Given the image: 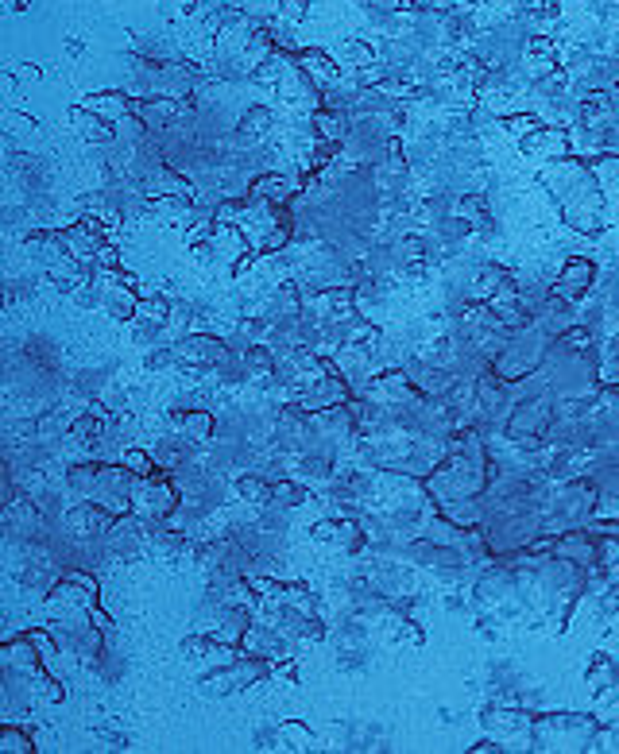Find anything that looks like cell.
<instances>
[{
    "label": "cell",
    "instance_id": "cell-1",
    "mask_svg": "<svg viewBox=\"0 0 619 754\" xmlns=\"http://www.w3.org/2000/svg\"><path fill=\"white\" fill-rule=\"evenodd\" d=\"M542 186L550 190L561 221L569 229L585 232V236H604L612 229L608 198H604V186H600V174L592 167V159L569 155V159H558V163H546Z\"/></svg>",
    "mask_w": 619,
    "mask_h": 754
},
{
    "label": "cell",
    "instance_id": "cell-2",
    "mask_svg": "<svg viewBox=\"0 0 619 754\" xmlns=\"http://www.w3.org/2000/svg\"><path fill=\"white\" fill-rule=\"evenodd\" d=\"M600 727L604 720L585 716V712H546V716H534L531 743L534 751H592V739Z\"/></svg>",
    "mask_w": 619,
    "mask_h": 754
},
{
    "label": "cell",
    "instance_id": "cell-3",
    "mask_svg": "<svg viewBox=\"0 0 619 754\" xmlns=\"http://www.w3.org/2000/svg\"><path fill=\"white\" fill-rule=\"evenodd\" d=\"M558 422V410L550 406L546 395H531L527 403H515V410L507 414V441L519 449H546L550 445V430Z\"/></svg>",
    "mask_w": 619,
    "mask_h": 754
},
{
    "label": "cell",
    "instance_id": "cell-4",
    "mask_svg": "<svg viewBox=\"0 0 619 754\" xmlns=\"http://www.w3.org/2000/svg\"><path fill=\"white\" fill-rule=\"evenodd\" d=\"M271 658H260V654H240L236 662H229V666L213 669V673H206L202 677V689H206L209 696H229V693H240V689H248V685H260V681H267L271 677Z\"/></svg>",
    "mask_w": 619,
    "mask_h": 754
},
{
    "label": "cell",
    "instance_id": "cell-5",
    "mask_svg": "<svg viewBox=\"0 0 619 754\" xmlns=\"http://www.w3.org/2000/svg\"><path fill=\"white\" fill-rule=\"evenodd\" d=\"M178 507H182V503H178L175 476H167V472H155V476H144V480H136V492H132V511H136L140 519H148L151 526H155V522L175 519Z\"/></svg>",
    "mask_w": 619,
    "mask_h": 754
},
{
    "label": "cell",
    "instance_id": "cell-6",
    "mask_svg": "<svg viewBox=\"0 0 619 754\" xmlns=\"http://www.w3.org/2000/svg\"><path fill=\"white\" fill-rule=\"evenodd\" d=\"M136 472L128 468V464H101V480H97V492H93V499L101 503V507H109L113 515H128L132 511V492H136Z\"/></svg>",
    "mask_w": 619,
    "mask_h": 754
},
{
    "label": "cell",
    "instance_id": "cell-7",
    "mask_svg": "<svg viewBox=\"0 0 619 754\" xmlns=\"http://www.w3.org/2000/svg\"><path fill=\"white\" fill-rule=\"evenodd\" d=\"M561 70V58H558V43L550 35H527L523 47H519V74L538 86L546 78H554Z\"/></svg>",
    "mask_w": 619,
    "mask_h": 754
},
{
    "label": "cell",
    "instance_id": "cell-8",
    "mask_svg": "<svg viewBox=\"0 0 619 754\" xmlns=\"http://www.w3.org/2000/svg\"><path fill=\"white\" fill-rule=\"evenodd\" d=\"M178 356V368H190V372H202V368H217L225 356H229V345L213 333H186L171 341Z\"/></svg>",
    "mask_w": 619,
    "mask_h": 754
},
{
    "label": "cell",
    "instance_id": "cell-9",
    "mask_svg": "<svg viewBox=\"0 0 619 754\" xmlns=\"http://www.w3.org/2000/svg\"><path fill=\"white\" fill-rule=\"evenodd\" d=\"M596 279H600V271H596V263H592L589 256H569V260L561 263L558 283L550 290L561 294L565 302L581 306V302H589V294L596 290Z\"/></svg>",
    "mask_w": 619,
    "mask_h": 754
},
{
    "label": "cell",
    "instance_id": "cell-10",
    "mask_svg": "<svg viewBox=\"0 0 619 754\" xmlns=\"http://www.w3.org/2000/svg\"><path fill=\"white\" fill-rule=\"evenodd\" d=\"M472 395H476V406L488 418H507L515 410V383H507L496 368H488V372H480L472 379Z\"/></svg>",
    "mask_w": 619,
    "mask_h": 754
},
{
    "label": "cell",
    "instance_id": "cell-11",
    "mask_svg": "<svg viewBox=\"0 0 619 754\" xmlns=\"http://www.w3.org/2000/svg\"><path fill=\"white\" fill-rule=\"evenodd\" d=\"M356 426H360V418H356V410H353V399H349V403H341V406H325V410H314V437H318V441H325L329 449H333V445H345V441H353Z\"/></svg>",
    "mask_w": 619,
    "mask_h": 754
},
{
    "label": "cell",
    "instance_id": "cell-12",
    "mask_svg": "<svg viewBox=\"0 0 619 754\" xmlns=\"http://www.w3.org/2000/svg\"><path fill=\"white\" fill-rule=\"evenodd\" d=\"M120 515H113L109 507H101L97 499H82L74 511H66L62 515V522H66V530L74 534V538H105L113 526H117Z\"/></svg>",
    "mask_w": 619,
    "mask_h": 754
},
{
    "label": "cell",
    "instance_id": "cell-13",
    "mask_svg": "<svg viewBox=\"0 0 619 754\" xmlns=\"http://www.w3.org/2000/svg\"><path fill=\"white\" fill-rule=\"evenodd\" d=\"M519 151L527 159H538V163H558V159H569L577 151V144H573V136L565 128H546L542 124L527 140H519Z\"/></svg>",
    "mask_w": 619,
    "mask_h": 754
},
{
    "label": "cell",
    "instance_id": "cell-14",
    "mask_svg": "<svg viewBox=\"0 0 619 754\" xmlns=\"http://www.w3.org/2000/svg\"><path fill=\"white\" fill-rule=\"evenodd\" d=\"M480 724H484V731H488V735H496V739H507V735H523V731L531 735L534 712H527V708H507V704H492V708H484Z\"/></svg>",
    "mask_w": 619,
    "mask_h": 754
},
{
    "label": "cell",
    "instance_id": "cell-15",
    "mask_svg": "<svg viewBox=\"0 0 619 754\" xmlns=\"http://www.w3.org/2000/svg\"><path fill=\"white\" fill-rule=\"evenodd\" d=\"M353 399V391H349V379L341 376H322L318 383H310L302 395H298V403L310 406V410H325V406H341Z\"/></svg>",
    "mask_w": 619,
    "mask_h": 754
},
{
    "label": "cell",
    "instance_id": "cell-16",
    "mask_svg": "<svg viewBox=\"0 0 619 754\" xmlns=\"http://www.w3.org/2000/svg\"><path fill=\"white\" fill-rule=\"evenodd\" d=\"M70 124L78 128V136L86 144H117V124L105 120L101 113H93L89 105H74L70 109Z\"/></svg>",
    "mask_w": 619,
    "mask_h": 754
},
{
    "label": "cell",
    "instance_id": "cell-17",
    "mask_svg": "<svg viewBox=\"0 0 619 754\" xmlns=\"http://www.w3.org/2000/svg\"><path fill=\"white\" fill-rule=\"evenodd\" d=\"M295 62H298V70L310 74L322 89L341 86V66L325 55V51H318V47H302V51L295 55Z\"/></svg>",
    "mask_w": 619,
    "mask_h": 754
},
{
    "label": "cell",
    "instance_id": "cell-18",
    "mask_svg": "<svg viewBox=\"0 0 619 754\" xmlns=\"http://www.w3.org/2000/svg\"><path fill=\"white\" fill-rule=\"evenodd\" d=\"M310 128L318 140H329V144H345V136L353 132V116L333 109V105H322L318 113H310Z\"/></svg>",
    "mask_w": 619,
    "mask_h": 754
},
{
    "label": "cell",
    "instance_id": "cell-19",
    "mask_svg": "<svg viewBox=\"0 0 619 754\" xmlns=\"http://www.w3.org/2000/svg\"><path fill=\"white\" fill-rule=\"evenodd\" d=\"M66 437H70V445L93 453V449H101V441H105V418L86 410V414H78V418L66 426Z\"/></svg>",
    "mask_w": 619,
    "mask_h": 754
},
{
    "label": "cell",
    "instance_id": "cell-20",
    "mask_svg": "<svg viewBox=\"0 0 619 754\" xmlns=\"http://www.w3.org/2000/svg\"><path fill=\"white\" fill-rule=\"evenodd\" d=\"M148 550L159 557V561H178V557H186V553L194 550L190 546V538L182 534V530H167V526H151V538H148Z\"/></svg>",
    "mask_w": 619,
    "mask_h": 754
},
{
    "label": "cell",
    "instance_id": "cell-21",
    "mask_svg": "<svg viewBox=\"0 0 619 754\" xmlns=\"http://www.w3.org/2000/svg\"><path fill=\"white\" fill-rule=\"evenodd\" d=\"M585 685H589L592 693L619 689V662L608 650H596V654H592V662L585 666Z\"/></svg>",
    "mask_w": 619,
    "mask_h": 754
},
{
    "label": "cell",
    "instance_id": "cell-22",
    "mask_svg": "<svg viewBox=\"0 0 619 754\" xmlns=\"http://www.w3.org/2000/svg\"><path fill=\"white\" fill-rule=\"evenodd\" d=\"M295 55H298V51H287V47L271 51L260 66H252V78H256V82H264V86H283V78L295 70Z\"/></svg>",
    "mask_w": 619,
    "mask_h": 754
},
{
    "label": "cell",
    "instance_id": "cell-23",
    "mask_svg": "<svg viewBox=\"0 0 619 754\" xmlns=\"http://www.w3.org/2000/svg\"><path fill=\"white\" fill-rule=\"evenodd\" d=\"M248 194L275 205H291V198H295V190H291V182L283 174H256L252 186H248Z\"/></svg>",
    "mask_w": 619,
    "mask_h": 754
},
{
    "label": "cell",
    "instance_id": "cell-24",
    "mask_svg": "<svg viewBox=\"0 0 619 754\" xmlns=\"http://www.w3.org/2000/svg\"><path fill=\"white\" fill-rule=\"evenodd\" d=\"M97 480H101V461H78L66 468V488L82 499H93Z\"/></svg>",
    "mask_w": 619,
    "mask_h": 754
},
{
    "label": "cell",
    "instance_id": "cell-25",
    "mask_svg": "<svg viewBox=\"0 0 619 754\" xmlns=\"http://www.w3.org/2000/svg\"><path fill=\"white\" fill-rule=\"evenodd\" d=\"M236 495H240L244 503L260 507V511L275 507V484L264 480V476H240V480H236Z\"/></svg>",
    "mask_w": 619,
    "mask_h": 754
},
{
    "label": "cell",
    "instance_id": "cell-26",
    "mask_svg": "<svg viewBox=\"0 0 619 754\" xmlns=\"http://www.w3.org/2000/svg\"><path fill=\"white\" fill-rule=\"evenodd\" d=\"M178 430L190 437V441H202V445H206V441H213V434H217V418L209 414L206 406H190L186 418L178 422Z\"/></svg>",
    "mask_w": 619,
    "mask_h": 754
},
{
    "label": "cell",
    "instance_id": "cell-27",
    "mask_svg": "<svg viewBox=\"0 0 619 754\" xmlns=\"http://www.w3.org/2000/svg\"><path fill=\"white\" fill-rule=\"evenodd\" d=\"M93 113H101L105 120H113L117 124L124 113H132V97L128 93H120V89H105V93H93L86 101Z\"/></svg>",
    "mask_w": 619,
    "mask_h": 754
},
{
    "label": "cell",
    "instance_id": "cell-28",
    "mask_svg": "<svg viewBox=\"0 0 619 754\" xmlns=\"http://www.w3.org/2000/svg\"><path fill=\"white\" fill-rule=\"evenodd\" d=\"M457 213H461V217H469L472 229H476V232H488V229H492L488 198H484L480 190H472V194H461V198H457Z\"/></svg>",
    "mask_w": 619,
    "mask_h": 754
},
{
    "label": "cell",
    "instance_id": "cell-29",
    "mask_svg": "<svg viewBox=\"0 0 619 754\" xmlns=\"http://www.w3.org/2000/svg\"><path fill=\"white\" fill-rule=\"evenodd\" d=\"M171 314H175V306H171L163 294H155V298H140V306H136V321H144V325H159V329H167Z\"/></svg>",
    "mask_w": 619,
    "mask_h": 754
},
{
    "label": "cell",
    "instance_id": "cell-30",
    "mask_svg": "<svg viewBox=\"0 0 619 754\" xmlns=\"http://www.w3.org/2000/svg\"><path fill=\"white\" fill-rule=\"evenodd\" d=\"M271 51H279V43H275V35L267 28H256L252 35H248V43H244V51H240V58L248 62V66H260Z\"/></svg>",
    "mask_w": 619,
    "mask_h": 754
},
{
    "label": "cell",
    "instance_id": "cell-31",
    "mask_svg": "<svg viewBox=\"0 0 619 754\" xmlns=\"http://www.w3.org/2000/svg\"><path fill=\"white\" fill-rule=\"evenodd\" d=\"M271 124H275V113L267 105H252L248 113L240 116V136L244 140H260V136H267Z\"/></svg>",
    "mask_w": 619,
    "mask_h": 754
},
{
    "label": "cell",
    "instance_id": "cell-32",
    "mask_svg": "<svg viewBox=\"0 0 619 754\" xmlns=\"http://www.w3.org/2000/svg\"><path fill=\"white\" fill-rule=\"evenodd\" d=\"M275 484V507H302L306 499H310V492H306V484L302 480H287V476H279V480H271Z\"/></svg>",
    "mask_w": 619,
    "mask_h": 754
},
{
    "label": "cell",
    "instance_id": "cell-33",
    "mask_svg": "<svg viewBox=\"0 0 619 754\" xmlns=\"http://www.w3.org/2000/svg\"><path fill=\"white\" fill-rule=\"evenodd\" d=\"M283 604L306 611V615H318V596H314V588H310L306 580H291V584L283 588Z\"/></svg>",
    "mask_w": 619,
    "mask_h": 754
},
{
    "label": "cell",
    "instance_id": "cell-34",
    "mask_svg": "<svg viewBox=\"0 0 619 754\" xmlns=\"http://www.w3.org/2000/svg\"><path fill=\"white\" fill-rule=\"evenodd\" d=\"M500 124H503V132H507L511 140H527L531 132H538V128H542V116H534V113H507V116H500Z\"/></svg>",
    "mask_w": 619,
    "mask_h": 754
},
{
    "label": "cell",
    "instance_id": "cell-35",
    "mask_svg": "<svg viewBox=\"0 0 619 754\" xmlns=\"http://www.w3.org/2000/svg\"><path fill=\"white\" fill-rule=\"evenodd\" d=\"M434 229H438V236H442L445 244H457V240H465L469 232H476L469 217H461V213H445V217H438Z\"/></svg>",
    "mask_w": 619,
    "mask_h": 754
},
{
    "label": "cell",
    "instance_id": "cell-36",
    "mask_svg": "<svg viewBox=\"0 0 619 754\" xmlns=\"http://www.w3.org/2000/svg\"><path fill=\"white\" fill-rule=\"evenodd\" d=\"M0 751H4V754H28V751H35V739H31L24 727L4 724V727H0Z\"/></svg>",
    "mask_w": 619,
    "mask_h": 754
},
{
    "label": "cell",
    "instance_id": "cell-37",
    "mask_svg": "<svg viewBox=\"0 0 619 754\" xmlns=\"http://www.w3.org/2000/svg\"><path fill=\"white\" fill-rule=\"evenodd\" d=\"M178 650H182V658L186 662H209V654H213V635H186L182 642H178Z\"/></svg>",
    "mask_w": 619,
    "mask_h": 754
},
{
    "label": "cell",
    "instance_id": "cell-38",
    "mask_svg": "<svg viewBox=\"0 0 619 754\" xmlns=\"http://www.w3.org/2000/svg\"><path fill=\"white\" fill-rule=\"evenodd\" d=\"M279 735L291 743V751H310V747H314V731L306 724H298V720H283V724H279Z\"/></svg>",
    "mask_w": 619,
    "mask_h": 754
},
{
    "label": "cell",
    "instance_id": "cell-39",
    "mask_svg": "<svg viewBox=\"0 0 619 754\" xmlns=\"http://www.w3.org/2000/svg\"><path fill=\"white\" fill-rule=\"evenodd\" d=\"M120 461L128 464V468H132L140 480H144V476H155V468H159L148 449H124V453H120Z\"/></svg>",
    "mask_w": 619,
    "mask_h": 754
},
{
    "label": "cell",
    "instance_id": "cell-40",
    "mask_svg": "<svg viewBox=\"0 0 619 754\" xmlns=\"http://www.w3.org/2000/svg\"><path fill=\"white\" fill-rule=\"evenodd\" d=\"M279 20L291 24V28L306 24L310 20V0H279Z\"/></svg>",
    "mask_w": 619,
    "mask_h": 754
},
{
    "label": "cell",
    "instance_id": "cell-41",
    "mask_svg": "<svg viewBox=\"0 0 619 754\" xmlns=\"http://www.w3.org/2000/svg\"><path fill=\"white\" fill-rule=\"evenodd\" d=\"M414 0H364V8H372L376 16H395L403 8H411Z\"/></svg>",
    "mask_w": 619,
    "mask_h": 754
},
{
    "label": "cell",
    "instance_id": "cell-42",
    "mask_svg": "<svg viewBox=\"0 0 619 754\" xmlns=\"http://www.w3.org/2000/svg\"><path fill=\"white\" fill-rule=\"evenodd\" d=\"M86 619L97 627V631H105V635H113V627H117V623H113V615L101 608V604H93V608L86 611Z\"/></svg>",
    "mask_w": 619,
    "mask_h": 754
},
{
    "label": "cell",
    "instance_id": "cell-43",
    "mask_svg": "<svg viewBox=\"0 0 619 754\" xmlns=\"http://www.w3.org/2000/svg\"><path fill=\"white\" fill-rule=\"evenodd\" d=\"M492 8H496L500 16H527V12H531L527 0H492Z\"/></svg>",
    "mask_w": 619,
    "mask_h": 754
},
{
    "label": "cell",
    "instance_id": "cell-44",
    "mask_svg": "<svg viewBox=\"0 0 619 754\" xmlns=\"http://www.w3.org/2000/svg\"><path fill=\"white\" fill-rule=\"evenodd\" d=\"M97 267H105V271H117V267H120V252L109 244V240H105V244H101V252H97Z\"/></svg>",
    "mask_w": 619,
    "mask_h": 754
},
{
    "label": "cell",
    "instance_id": "cell-45",
    "mask_svg": "<svg viewBox=\"0 0 619 754\" xmlns=\"http://www.w3.org/2000/svg\"><path fill=\"white\" fill-rule=\"evenodd\" d=\"M349 58L356 62V70H364V66H376V58H372V47H364V43H349Z\"/></svg>",
    "mask_w": 619,
    "mask_h": 754
},
{
    "label": "cell",
    "instance_id": "cell-46",
    "mask_svg": "<svg viewBox=\"0 0 619 754\" xmlns=\"http://www.w3.org/2000/svg\"><path fill=\"white\" fill-rule=\"evenodd\" d=\"M159 4H163V8L171 12V16H182V12H194V8L202 4V0H159Z\"/></svg>",
    "mask_w": 619,
    "mask_h": 754
},
{
    "label": "cell",
    "instance_id": "cell-47",
    "mask_svg": "<svg viewBox=\"0 0 619 754\" xmlns=\"http://www.w3.org/2000/svg\"><path fill=\"white\" fill-rule=\"evenodd\" d=\"M252 263H256V252H248V248H244V256H236V263H233V275H244Z\"/></svg>",
    "mask_w": 619,
    "mask_h": 754
},
{
    "label": "cell",
    "instance_id": "cell-48",
    "mask_svg": "<svg viewBox=\"0 0 619 754\" xmlns=\"http://www.w3.org/2000/svg\"><path fill=\"white\" fill-rule=\"evenodd\" d=\"M608 93H612V105H616V113H619V78L612 82V86H608Z\"/></svg>",
    "mask_w": 619,
    "mask_h": 754
},
{
    "label": "cell",
    "instance_id": "cell-49",
    "mask_svg": "<svg viewBox=\"0 0 619 754\" xmlns=\"http://www.w3.org/2000/svg\"><path fill=\"white\" fill-rule=\"evenodd\" d=\"M538 4H550V8H558V0H538Z\"/></svg>",
    "mask_w": 619,
    "mask_h": 754
},
{
    "label": "cell",
    "instance_id": "cell-50",
    "mask_svg": "<svg viewBox=\"0 0 619 754\" xmlns=\"http://www.w3.org/2000/svg\"><path fill=\"white\" fill-rule=\"evenodd\" d=\"M353 4H364V0H353Z\"/></svg>",
    "mask_w": 619,
    "mask_h": 754
}]
</instances>
